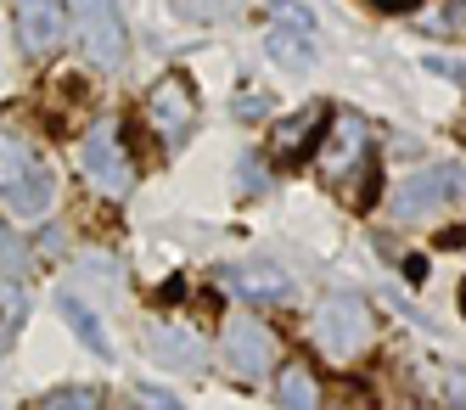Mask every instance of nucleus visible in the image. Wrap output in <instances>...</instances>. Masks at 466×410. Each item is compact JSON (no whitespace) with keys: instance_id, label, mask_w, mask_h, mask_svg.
<instances>
[{"instance_id":"9b49d317","label":"nucleus","mask_w":466,"mask_h":410,"mask_svg":"<svg viewBox=\"0 0 466 410\" xmlns=\"http://www.w3.org/2000/svg\"><path fill=\"white\" fill-rule=\"evenodd\" d=\"M51 197H56L51 169H46V163H35V169H28V175H23V180L6 191V197H0V202H6L12 214H23V220H40V214L51 209Z\"/></svg>"},{"instance_id":"5701e85b","label":"nucleus","mask_w":466,"mask_h":410,"mask_svg":"<svg viewBox=\"0 0 466 410\" xmlns=\"http://www.w3.org/2000/svg\"><path fill=\"white\" fill-rule=\"evenodd\" d=\"M242 186H248V191H264V169H258V158H242Z\"/></svg>"},{"instance_id":"f03ea898","label":"nucleus","mask_w":466,"mask_h":410,"mask_svg":"<svg viewBox=\"0 0 466 410\" xmlns=\"http://www.w3.org/2000/svg\"><path fill=\"white\" fill-rule=\"evenodd\" d=\"M365 163H371L365 124H360L354 113H331V135L315 147V175H320L326 186H354Z\"/></svg>"},{"instance_id":"bb28decb","label":"nucleus","mask_w":466,"mask_h":410,"mask_svg":"<svg viewBox=\"0 0 466 410\" xmlns=\"http://www.w3.org/2000/svg\"><path fill=\"white\" fill-rule=\"evenodd\" d=\"M461 315H466V282H461Z\"/></svg>"},{"instance_id":"20e7f679","label":"nucleus","mask_w":466,"mask_h":410,"mask_svg":"<svg viewBox=\"0 0 466 410\" xmlns=\"http://www.w3.org/2000/svg\"><path fill=\"white\" fill-rule=\"evenodd\" d=\"M74 6V28H79V51L96 62V67H118L124 51H129V34H124V17L113 0H68Z\"/></svg>"},{"instance_id":"6e6552de","label":"nucleus","mask_w":466,"mask_h":410,"mask_svg":"<svg viewBox=\"0 0 466 410\" xmlns=\"http://www.w3.org/2000/svg\"><path fill=\"white\" fill-rule=\"evenodd\" d=\"M320 124H331L326 108H304V113H292V118H276L270 124V147L281 163H298L309 147H320Z\"/></svg>"},{"instance_id":"ddd939ff","label":"nucleus","mask_w":466,"mask_h":410,"mask_svg":"<svg viewBox=\"0 0 466 410\" xmlns=\"http://www.w3.org/2000/svg\"><path fill=\"white\" fill-rule=\"evenodd\" d=\"M56 310H62V321H68V326H74V337H79V343H85L90 354H102V360L113 354V343H107V332H102V326H96V315L85 310V303H79V298H56Z\"/></svg>"},{"instance_id":"4be33fe9","label":"nucleus","mask_w":466,"mask_h":410,"mask_svg":"<svg viewBox=\"0 0 466 410\" xmlns=\"http://www.w3.org/2000/svg\"><path fill=\"white\" fill-rule=\"evenodd\" d=\"M23 259H28V253L12 242V231H0V276H17V270H23Z\"/></svg>"},{"instance_id":"a211bd4d","label":"nucleus","mask_w":466,"mask_h":410,"mask_svg":"<svg viewBox=\"0 0 466 410\" xmlns=\"http://www.w3.org/2000/svg\"><path fill=\"white\" fill-rule=\"evenodd\" d=\"M270 17H276L281 28H292V34H304V40L315 34V17L304 12V0H270Z\"/></svg>"},{"instance_id":"1a4fd4ad","label":"nucleus","mask_w":466,"mask_h":410,"mask_svg":"<svg viewBox=\"0 0 466 410\" xmlns=\"http://www.w3.org/2000/svg\"><path fill=\"white\" fill-rule=\"evenodd\" d=\"M450 180H455L450 169H421V175H410V180H405V191L393 197V214H399V220H421V214H432V209L444 202Z\"/></svg>"},{"instance_id":"6ab92c4d","label":"nucleus","mask_w":466,"mask_h":410,"mask_svg":"<svg viewBox=\"0 0 466 410\" xmlns=\"http://www.w3.org/2000/svg\"><path fill=\"white\" fill-rule=\"evenodd\" d=\"M157 349L169 354V360H186V365H203V349H197V337H186V332L175 337L169 326H157Z\"/></svg>"},{"instance_id":"39448f33","label":"nucleus","mask_w":466,"mask_h":410,"mask_svg":"<svg viewBox=\"0 0 466 410\" xmlns=\"http://www.w3.org/2000/svg\"><path fill=\"white\" fill-rule=\"evenodd\" d=\"M147 124L157 129L163 147H180L186 135H191V124H197V96H191V85H186L180 74L157 79V85L147 90Z\"/></svg>"},{"instance_id":"2eb2a0df","label":"nucleus","mask_w":466,"mask_h":410,"mask_svg":"<svg viewBox=\"0 0 466 410\" xmlns=\"http://www.w3.org/2000/svg\"><path fill=\"white\" fill-rule=\"evenodd\" d=\"M23 321H28V298H23V287H17L12 276H0V349H12V337H17Z\"/></svg>"},{"instance_id":"0eeeda50","label":"nucleus","mask_w":466,"mask_h":410,"mask_svg":"<svg viewBox=\"0 0 466 410\" xmlns=\"http://www.w3.org/2000/svg\"><path fill=\"white\" fill-rule=\"evenodd\" d=\"M17 6V40L28 56H51L68 34V6L62 0H12Z\"/></svg>"},{"instance_id":"423d86ee","label":"nucleus","mask_w":466,"mask_h":410,"mask_svg":"<svg viewBox=\"0 0 466 410\" xmlns=\"http://www.w3.org/2000/svg\"><path fill=\"white\" fill-rule=\"evenodd\" d=\"M276 360V337L264 321L253 315H237V321H225V365L237 371V377H264Z\"/></svg>"},{"instance_id":"f257e3e1","label":"nucleus","mask_w":466,"mask_h":410,"mask_svg":"<svg viewBox=\"0 0 466 410\" xmlns=\"http://www.w3.org/2000/svg\"><path fill=\"white\" fill-rule=\"evenodd\" d=\"M309 332H315V349H320L326 360H360L365 349H371L377 321H371V310H365V298L331 292V298H320Z\"/></svg>"},{"instance_id":"393cba45","label":"nucleus","mask_w":466,"mask_h":410,"mask_svg":"<svg viewBox=\"0 0 466 410\" xmlns=\"http://www.w3.org/2000/svg\"><path fill=\"white\" fill-rule=\"evenodd\" d=\"M237 113H242V118H258V113H264V96H242Z\"/></svg>"},{"instance_id":"b1692460","label":"nucleus","mask_w":466,"mask_h":410,"mask_svg":"<svg viewBox=\"0 0 466 410\" xmlns=\"http://www.w3.org/2000/svg\"><path fill=\"white\" fill-rule=\"evenodd\" d=\"M371 6H377V12H416L421 0H371Z\"/></svg>"},{"instance_id":"aec40b11","label":"nucleus","mask_w":466,"mask_h":410,"mask_svg":"<svg viewBox=\"0 0 466 410\" xmlns=\"http://www.w3.org/2000/svg\"><path fill=\"white\" fill-rule=\"evenodd\" d=\"M136 410H186L175 394H163V388H152V383H141L136 388Z\"/></svg>"},{"instance_id":"412c9836","label":"nucleus","mask_w":466,"mask_h":410,"mask_svg":"<svg viewBox=\"0 0 466 410\" xmlns=\"http://www.w3.org/2000/svg\"><path fill=\"white\" fill-rule=\"evenodd\" d=\"M444 399H450V410H466V365L444 371Z\"/></svg>"},{"instance_id":"4468645a","label":"nucleus","mask_w":466,"mask_h":410,"mask_svg":"<svg viewBox=\"0 0 466 410\" xmlns=\"http://www.w3.org/2000/svg\"><path fill=\"white\" fill-rule=\"evenodd\" d=\"M264 51H270L287 74H304V67H309V40H304V34H292V28H281V23L264 34Z\"/></svg>"},{"instance_id":"a878e982","label":"nucleus","mask_w":466,"mask_h":410,"mask_svg":"<svg viewBox=\"0 0 466 410\" xmlns=\"http://www.w3.org/2000/svg\"><path fill=\"white\" fill-rule=\"evenodd\" d=\"M405 276H416V282L427 276V259H421V253H410V259H405Z\"/></svg>"},{"instance_id":"9d476101","label":"nucleus","mask_w":466,"mask_h":410,"mask_svg":"<svg viewBox=\"0 0 466 410\" xmlns=\"http://www.w3.org/2000/svg\"><path fill=\"white\" fill-rule=\"evenodd\" d=\"M219 282H225L230 292H242V298H258V303L287 298V276H281L276 264H225Z\"/></svg>"},{"instance_id":"dca6fc26","label":"nucleus","mask_w":466,"mask_h":410,"mask_svg":"<svg viewBox=\"0 0 466 410\" xmlns=\"http://www.w3.org/2000/svg\"><path fill=\"white\" fill-rule=\"evenodd\" d=\"M40 158L35 152H28L23 141H17V135H0V197H6L23 175H28V169H35Z\"/></svg>"},{"instance_id":"f3484780","label":"nucleus","mask_w":466,"mask_h":410,"mask_svg":"<svg viewBox=\"0 0 466 410\" xmlns=\"http://www.w3.org/2000/svg\"><path fill=\"white\" fill-rule=\"evenodd\" d=\"M35 410H102V394L96 388H51Z\"/></svg>"},{"instance_id":"7ed1b4c3","label":"nucleus","mask_w":466,"mask_h":410,"mask_svg":"<svg viewBox=\"0 0 466 410\" xmlns=\"http://www.w3.org/2000/svg\"><path fill=\"white\" fill-rule=\"evenodd\" d=\"M79 169H85V180L102 186L107 197H124L129 186H136V169H129V152H124V141H118V124H113V118L90 124L85 147H79Z\"/></svg>"},{"instance_id":"f8f14e48","label":"nucleus","mask_w":466,"mask_h":410,"mask_svg":"<svg viewBox=\"0 0 466 410\" xmlns=\"http://www.w3.org/2000/svg\"><path fill=\"white\" fill-rule=\"evenodd\" d=\"M276 405H281V410H320V388H315V371H309L304 360L281 365V377H276Z\"/></svg>"}]
</instances>
